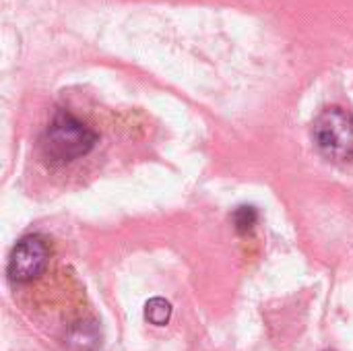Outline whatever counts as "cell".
<instances>
[{
    "label": "cell",
    "instance_id": "obj_5",
    "mask_svg": "<svg viewBox=\"0 0 353 351\" xmlns=\"http://www.w3.org/2000/svg\"><path fill=\"white\" fill-rule=\"evenodd\" d=\"M170 317H172V304L163 298H153L147 302L145 306V319L151 323V325H157V327H163L170 323Z\"/></svg>",
    "mask_w": 353,
    "mask_h": 351
},
{
    "label": "cell",
    "instance_id": "obj_1",
    "mask_svg": "<svg viewBox=\"0 0 353 351\" xmlns=\"http://www.w3.org/2000/svg\"><path fill=\"white\" fill-rule=\"evenodd\" d=\"M97 134L66 110H58L41 134V151L52 163H68L87 155Z\"/></svg>",
    "mask_w": 353,
    "mask_h": 351
},
{
    "label": "cell",
    "instance_id": "obj_4",
    "mask_svg": "<svg viewBox=\"0 0 353 351\" xmlns=\"http://www.w3.org/2000/svg\"><path fill=\"white\" fill-rule=\"evenodd\" d=\"M68 345L72 351H93L99 345V333L93 323H79L70 335H68Z\"/></svg>",
    "mask_w": 353,
    "mask_h": 351
},
{
    "label": "cell",
    "instance_id": "obj_2",
    "mask_svg": "<svg viewBox=\"0 0 353 351\" xmlns=\"http://www.w3.org/2000/svg\"><path fill=\"white\" fill-rule=\"evenodd\" d=\"M316 147L331 159L347 161L353 157V116L341 108H327L312 124Z\"/></svg>",
    "mask_w": 353,
    "mask_h": 351
},
{
    "label": "cell",
    "instance_id": "obj_3",
    "mask_svg": "<svg viewBox=\"0 0 353 351\" xmlns=\"http://www.w3.org/2000/svg\"><path fill=\"white\" fill-rule=\"evenodd\" d=\"M48 267V246L37 236H27L10 252L8 259V277L17 283H29L43 273Z\"/></svg>",
    "mask_w": 353,
    "mask_h": 351
},
{
    "label": "cell",
    "instance_id": "obj_6",
    "mask_svg": "<svg viewBox=\"0 0 353 351\" xmlns=\"http://www.w3.org/2000/svg\"><path fill=\"white\" fill-rule=\"evenodd\" d=\"M256 209L254 207H240L236 213H234V223H236V230L238 232H248L252 230V225L256 223Z\"/></svg>",
    "mask_w": 353,
    "mask_h": 351
}]
</instances>
